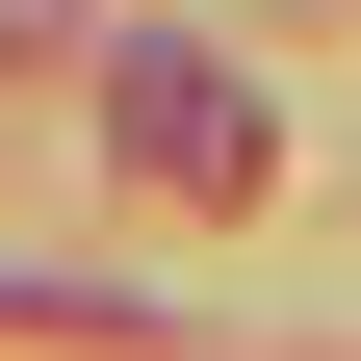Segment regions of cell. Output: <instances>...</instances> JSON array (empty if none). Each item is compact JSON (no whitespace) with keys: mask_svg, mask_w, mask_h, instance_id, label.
<instances>
[{"mask_svg":"<svg viewBox=\"0 0 361 361\" xmlns=\"http://www.w3.org/2000/svg\"><path fill=\"white\" fill-rule=\"evenodd\" d=\"M104 129H129V180H155V207H258V180H284V129H258V78L233 52H104Z\"/></svg>","mask_w":361,"mask_h":361,"instance_id":"6da1fadb","label":"cell"}]
</instances>
